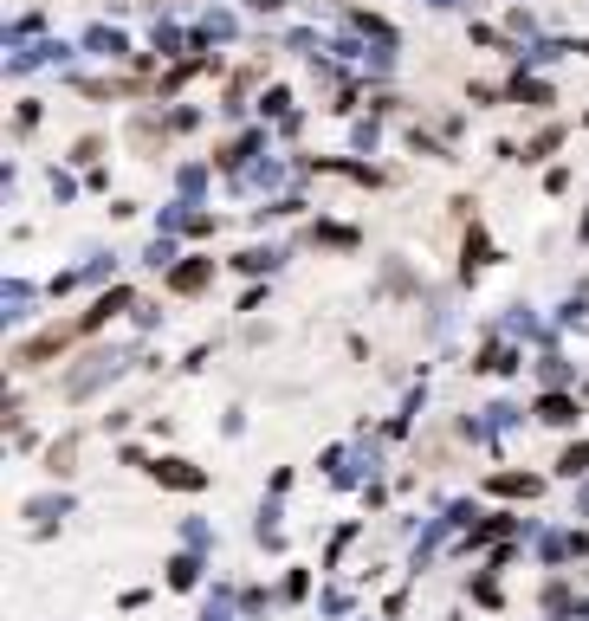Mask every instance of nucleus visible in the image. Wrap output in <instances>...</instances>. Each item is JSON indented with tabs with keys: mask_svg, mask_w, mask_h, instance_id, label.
<instances>
[{
	"mask_svg": "<svg viewBox=\"0 0 589 621\" xmlns=\"http://www.w3.org/2000/svg\"><path fill=\"white\" fill-rule=\"evenodd\" d=\"M156 479H169V486H182V492H195V486H201V473H195L188 460H162V466H156Z\"/></svg>",
	"mask_w": 589,
	"mask_h": 621,
	"instance_id": "nucleus-1",
	"label": "nucleus"
},
{
	"mask_svg": "<svg viewBox=\"0 0 589 621\" xmlns=\"http://www.w3.org/2000/svg\"><path fill=\"white\" fill-rule=\"evenodd\" d=\"M208 272H214V259H195V266H182V272H175V292H201V285H208Z\"/></svg>",
	"mask_w": 589,
	"mask_h": 621,
	"instance_id": "nucleus-2",
	"label": "nucleus"
},
{
	"mask_svg": "<svg viewBox=\"0 0 589 621\" xmlns=\"http://www.w3.org/2000/svg\"><path fill=\"white\" fill-rule=\"evenodd\" d=\"M570 414H577V408H570L564 395H551V402H544V421H570Z\"/></svg>",
	"mask_w": 589,
	"mask_h": 621,
	"instance_id": "nucleus-3",
	"label": "nucleus"
},
{
	"mask_svg": "<svg viewBox=\"0 0 589 621\" xmlns=\"http://www.w3.org/2000/svg\"><path fill=\"white\" fill-rule=\"evenodd\" d=\"M564 466H570V473H577V466H589V447H570V453H564Z\"/></svg>",
	"mask_w": 589,
	"mask_h": 621,
	"instance_id": "nucleus-4",
	"label": "nucleus"
}]
</instances>
